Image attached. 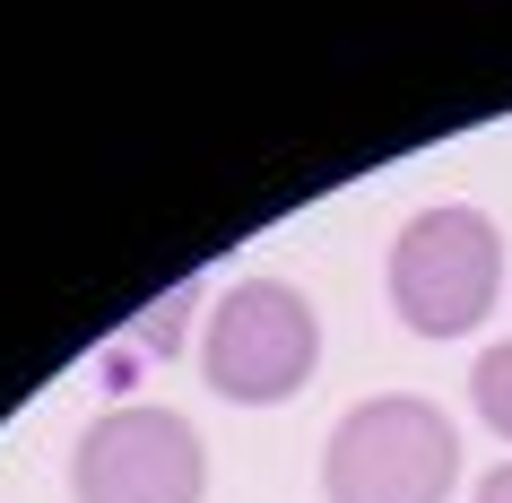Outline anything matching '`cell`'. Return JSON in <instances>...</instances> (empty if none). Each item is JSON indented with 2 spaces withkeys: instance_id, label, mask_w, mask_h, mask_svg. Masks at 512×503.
Listing matches in <instances>:
<instances>
[{
  "instance_id": "cell-1",
  "label": "cell",
  "mask_w": 512,
  "mask_h": 503,
  "mask_svg": "<svg viewBox=\"0 0 512 503\" xmlns=\"http://www.w3.org/2000/svg\"><path fill=\"white\" fill-rule=\"evenodd\" d=\"M460 486V425L417 391L356 399L330 425L322 495L330 503H452Z\"/></svg>"
},
{
  "instance_id": "cell-2",
  "label": "cell",
  "mask_w": 512,
  "mask_h": 503,
  "mask_svg": "<svg viewBox=\"0 0 512 503\" xmlns=\"http://www.w3.org/2000/svg\"><path fill=\"white\" fill-rule=\"evenodd\" d=\"M391 313L417 339H460L478 330L495 287H504V235L486 209H417L391 235Z\"/></svg>"
},
{
  "instance_id": "cell-3",
  "label": "cell",
  "mask_w": 512,
  "mask_h": 503,
  "mask_svg": "<svg viewBox=\"0 0 512 503\" xmlns=\"http://www.w3.org/2000/svg\"><path fill=\"white\" fill-rule=\"evenodd\" d=\"M322 365V321L304 304V287L287 278H243L209 304V330H200V373L209 391L243 399V408H270V399H296Z\"/></svg>"
},
{
  "instance_id": "cell-4",
  "label": "cell",
  "mask_w": 512,
  "mask_h": 503,
  "mask_svg": "<svg viewBox=\"0 0 512 503\" xmlns=\"http://www.w3.org/2000/svg\"><path fill=\"white\" fill-rule=\"evenodd\" d=\"M209 451L183 408H105L70 451V495L79 503H200Z\"/></svg>"
},
{
  "instance_id": "cell-5",
  "label": "cell",
  "mask_w": 512,
  "mask_h": 503,
  "mask_svg": "<svg viewBox=\"0 0 512 503\" xmlns=\"http://www.w3.org/2000/svg\"><path fill=\"white\" fill-rule=\"evenodd\" d=\"M191 304H200V278H183V287H165L157 304L139 321H122V356H174V339H183Z\"/></svg>"
},
{
  "instance_id": "cell-6",
  "label": "cell",
  "mask_w": 512,
  "mask_h": 503,
  "mask_svg": "<svg viewBox=\"0 0 512 503\" xmlns=\"http://www.w3.org/2000/svg\"><path fill=\"white\" fill-rule=\"evenodd\" d=\"M469 408H478V417L512 443V339L478 347V365H469Z\"/></svg>"
},
{
  "instance_id": "cell-7",
  "label": "cell",
  "mask_w": 512,
  "mask_h": 503,
  "mask_svg": "<svg viewBox=\"0 0 512 503\" xmlns=\"http://www.w3.org/2000/svg\"><path fill=\"white\" fill-rule=\"evenodd\" d=\"M478 503H512V460H504V469H486V477H478Z\"/></svg>"
}]
</instances>
